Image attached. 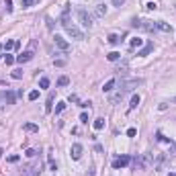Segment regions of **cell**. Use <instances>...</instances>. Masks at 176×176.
<instances>
[{
    "label": "cell",
    "instance_id": "f35d334b",
    "mask_svg": "<svg viewBox=\"0 0 176 176\" xmlns=\"http://www.w3.org/2000/svg\"><path fill=\"white\" fill-rule=\"evenodd\" d=\"M45 21H47V27H49V29H53V21H51V19H49V16H47V19H45Z\"/></svg>",
    "mask_w": 176,
    "mask_h": 176
},
{
    "label": "cell",
    "instance_id": "7c38bea8",
    "mask_svg": "<svg viewBox=\"0 0 176 176\" xmlns=\"http://www.w3.org/2000/svg\"><path fill=\"white\" fill-rule=\"evenodd\" d=\"M152 51H154V43H147L143 49L137 51V55H147V53H152Z\"/></svg>",
    "mask_w": 176,
    "mask_h": 176
},
{
    "label": "cell",
    "instance_id": "7a4b0ae2",
    "mask_svg": "<svg viewBox=\"0 0 176 176\" xmlns=\"http://www.w3.org/2000/svg\"><path fill=\"white\" fill-rule=\"evenodd\" d=\"M131 25L137 27V29H143V31H156V23H154V21H139V19H133Z\"/></svg>",
    "mask_w": 176,
    "mask_h": 176
},
{
    "label": "cell",
    "instance_id": "60d3db41",
    "mask_svg": "<svg viewBox=\"0 0 176 176\" xmlns=\"http://www.w3.org/2000/svg\"><path fill=\"white\" fill-rule=\"evenodd\" d=\"M168 176H176V174H168Z\"/></svg>",
    "mask_w": 176,
    "mask_h": 176
},
{
    "label": "cell",
    "instance_id": "e0dca14e",
    "mask_svg": "<svg viewBox=\"0 0 176 176\" xmlns=\"http://www.w3.org/2000/svg\"><path fill=\"white\" fill-rule=\"evenodd\" d=\"M139 100H141V98H139V94H135V96L131 98V102H129V111H133V109H137Z\"/></svg>",
    "mask_w": 176,
    "mask_h": 176
},
{
    "label": "cell",
    "instance_id": "603a6c76",
    "mask_svg": "<svg viewBox=\"0 0 176 176\" xmlns=\"http://www.w3.org/2000/svg\"><path fill=\"white\" fill-rule=\"evenodd\" d=\"M141 43H143V39H137V37H135V39H131V43H129V45H131V49H135V47H139Z\"/></svg>",
    "mask_w": 176,
    "mask_h": 176
},
{
    "label": "cell",
    "instance_id": "2e32d148",
    "mask_svg": "<svg viewBox=\"0 0 176 176\" xmlns=\"http://www.w3.org/2000/svg\"><path fill=\"white\" fill-rule=\"evenodd\" d=\"M115 84H117V80H115V78H113V80H109V82H107V84H104V86H102V90H104V92H111V90H113V88H115Z\"/></svg>",
    "mask_w": 176,
    "mask_h": 176
},
{
    "label": "cell",
    "instance_id": "3957f363",
    "mask_svg": "<svg viewBox=\"0 0 176 176\" xmlns=\"http://www.w3.org/2000/svg\"><path fill=\"white\" fill-rule=\"evenodd\" d=\"M78 19H80L82 27H86V29H90V27H92V16L88 14L84 8H78Z\"/></svg>",
    "mask_w": 176,
    "mask_h": 176
},
{
    "label": "cell",
    "instance_id": "d4e9b609",
    "mask_svg": "<svg viewBox=\"0 0 176 176\" xmlns=\"http://www.w3.org/2000/svg\"><path fill=\"white\" fill-rule=\"evenodd\" d=\"M68 82H70V80H68V76H62V78L57 80V86H66Z\"/></svg>",
    "mask_w": 176,
    "mask_h": 176
},
{
    "label": "cell",
    "instance_id": "9c48e42d",
    "mask_svg": "<svg viewBox=\"0 0 176 176\" xmlns=\"http://www.w3.org/2000/svg\"><path fill=\"white\" fill-rule=\"evenodd\" d=\"M156 29H160V31H164V33H170V31H172V27H170L168 23H164V21H158V23H156Z\"/></svg>",
    "mask_w": 176,
    "mask_h": 176
},
{
    "label": "cell",
    "instance_id": "d6a6232c",
    "mask_svg": "<svg viewBox=\"0 0 176 176\" xmlns=\"http://www.w3.org/2000/svg\"><path fill=\"white\" fill-rule=\"evenodd\" d=\"M125 4V0H113V6H117V8H121Z\"/></svg>",
    "mask_w": 176,
    "mask_h": 176
},
{
    "label": "cell",
    "instance_id": "6da1fadb",
    "mask_svg": "<svg viewBox=\"0 0 176 176\" xmlns=\"http://www.w3.org/2000/svg\"><path fill=\"white\" fill-rule=\"evenodd\" d=\"M59 21H62V25H64L66 33H68L72 39H84V33H82V31H80L72 21H70V10H68V8H64V14H62V19H59Z\"/></svg>",
    "mask_w": 176,
    "mask_h": 176
},
{
    "label": "cell",
    "instance_id": "d6986e66",
    "mask_svg": "<svg viewBox=\"0 0 176 176\" xmlns=\"http://www.w3.org/2000/svg\"><path fill=\"white\" fill-rule=\"evenodd\" d=\"M102 127H104V119H102V117H98V119H94V129H96V131H100Z\"/></svg>",
    "mask_w": 176,
    "mask_h": 176
},
{
    "label": "cell",
    "instance_id": "74e56055",
    "mask_svg": "<svg viewBox=\"0 0 176 176\" xmlns=\"http://www.w3.org/2000/svg\"><path fill=\"white\" fill-rule=\"evenodd\" d=\"M135 133H137V131H135L133 127H131V129H127V135H129V137H135Z\"/></svg>",
    "mask_w": 176,
    "mask_h": 176
},
{
    "label": "cell",
    "instance_id": "9a60e30c",
    "mask_svg": "<svg viewBox=\"0 0 176 176\" xmlns=\"http://www.w3.org/2000/svg\"><path fill=\"white\" fill-rule=\"evenodd\" d=\"M35 4H39V0H21V6H23V8H31V6H35Z\"/></svg>",
    "mask_w": 176,
    "mask_h": 176
},
{
    "label": "cell",
    "instance_id": "e575fe53",
    "mask_svg": "<svg viewBox=\"0 0 176 176\" xmlns=\"http://www.w3.org/2000/svg\"><path fill=\"white\" fill-rule=\"evenodd\" d=\"M80 121H82V123H88V115H86V113L80 115Z\"/></svg>",
    "mask_w": 176,
    "mask_h": 176
},
{
    "label": "cell",
    "instance_id": "8992f818",
    "mask_svg": "<svg viewBox=\"0 0 176 176\" xmlns=\"http://www.w3.org/2000/svg\"><path fill=\"white\" fill-rule=\"evenodd\" d=\"M53 43L57 45V47H59L62 51H68V49H70V43H68V41H66L64 37H59V35H55V37H53Z\"/></svg>",
    "mask_w": 176,
    "mask_h": 176
},
{
    "label": "cell",
    "instance_id": "836d02e7",
    "mask_svg": "<svg viewBox=\"0 0 176 176\" xmlns=\"http://www.w3.org/2000/svg\"><path fill=\"white\" fill-rule=\"evenodd\" d=\"M117 72H119V74H125V72H127V64H123V66H121Z\"/></svg>",
    "mask_w": 176,
    "mask_h": 176
},
{
    "label": "cell",
    "instance_id": "ab89813d",
    "mask_svg": "<svg viewBox=\"0 0 176 176\" xmlns=\"http://www.w3.org/2000/svg\"><path fill=\"white\" fill-rule=\"evenodd\" d=\"M2 154H4V152H2V147H0V158H2Z\"/></svg>",
    "mask_w": 176,
    "mask_h": 176
},
{
    "label": "cell",
    "instance_id": "5b68a950",
    "mask_svg": "<svg viewBox=\"0 0 176 176\" xmlns=\"http://www.w3.org/2000/svg\"><path fill=\"white\" fill-rule=\"evenodd\" d=\"M127 164H129V156H119V158H115V160H113V168H115V170L125 168Z\"/></svg>",
    "mask_w": 176,
    "mask_h": 176
},
{
    "label": "cell",
    "instance_id": "277c9868",
    "mask_svg": "<svg viewBox=\"0 0 176 176\" xmlns=\"http://www.w3.org/2000/svg\"><path fill=\"white\" fill-rule=\"evenodd\" d=\"M150 164H152V156L150 154H143L139 160H135V168H139V170H145Z\"/></svg>",
    "mask_w": 176,
    "mask_h": 176
},
{
    "label": "cell",
    "instance_id": "5bb4252c",
    "mask_svg": "<svg viewBox=\"0 0 176 176\" xmlns=\"http://www.w3.org/2000/svg\"><path fill=\"white\" fill-rule=\"evenodd\" d=\"M107 39H109V43H111V45H119V43H121V37H119V35H115V33H111Z\"/></svg>",
    "mask_w": 176,
    "mask_h": 176
},
{
    "label": "cell",
    "instance_id": "44dd1931",
    "mask_svg": "<svg viewBox=\"0 0 176 176\" xmlns=\"http://www.w3.org/2000/svg\"><path fill=\"white\" fill-rule=\"evenodd\" d=\"M14 62H16V57H12L10 53H6V55H4V64H6V66H12Z\"/></svg>",
    "mask_w": 176,
    "mask_h": 176
},
{
    "label": "cell",
    "instance_id": "b9f144b4",
    "mask_svg": "<svg viewBox=\"0 0 176 176\" xmlns=\"http://www.w3.org/2000/svg\"><path fill=\"white\" fill-rule=\"evenodd\" d=\"M0 84H2V80H0Z\"/></svg>",
    "mask_w": 176,
    "mask_h": 176
},
{
    "label": "cell",
    "instance_id": "cb8c5ba5",
    "mask_svg": "<svg viewBox=\"0 0 176 176\" xmlns=\"http://www.w3.org/2000/svg\"><path fill=\"white\" fill-rule=\"evenodd\" d=\"M39 98V90H31L29 92V100H37Z\"/></svg>",
    "mask_w": 176,
    "mask_h": 176
},
{
    "label": "cell",
    "instance_id": "4dcf8cb0",
    "mask_svg": "<svg viewBox=\"0 0 176 176\" xmlns=\"http://www.w3.org/2000/svg\"><path fill=\"white\" fill-rule=\"evenodd\" d=\"M53 64H55V66H57V68H62V66H66V64H68V62H66V59H55V62H53Z\"/></svg>",
    "mask_w": 176,
    "mask_h": 176
},
{
    "label": "cell",
    "instance_id": "7402d4cb",
    "mask_svg": "<svg viewBox=\"0 0 176 176\" xmlns=\"http://www.w3.org/2000/svg\"><path fill=\"white\" fill-rule=\"evenodd\" d=\"M145 8H147V10H156V8H158V2H156V0H150V2L145 4Z\"/></svg>",
    "mask_w": 176,
    "mask_h": 176
},
{
    "label": "cell",
    "instance_id": "484cf974",
    "mask_svg": "<svg viewBox=\"0 0 176 176\" xmlns=\"http://www.w3.org/2000/svg\"><path fill=\"white\" fill-rule=\"evenodd\" d=\"M25 156H27V158H35V156H37V152H35L33 147H29V150L25 152Z\"/></svg>",
    "mask_w": 176,
    "mask_h": 176
},
{
    "label": "cell",
    "instance_id": "8d00e7d4",
    "mask_svg": "<svg viewBox=\"0 0 176 176\" xmlns=\"http://www.w3.org/2000/svg\"><path fill=\"white\" fill-rule=\"evenodd\" d=\"M8 162H12V164H14V162H19V156H16V154H14V156H10V158H8Z\"/></svg>",
    "mask_w": 176,
    "mask_h": 176
},
{
    "label": "cell",
    "instance_id": "30bf717a",
    "mask_svg": "<svg viewBox=\"0 0 176 176\" xmlns=\"http://www.w3.org/2000/svg\"><path fill=\"white\" fill-rule=\"evenodd\" d=\"M53 100H55V94L51 92V94L47 96V104H45V113H51V111H53Z\"/></svg>",
    "mask_w": 176,
    "mask_h": 176
},
{
    "label": "cell",
    "instance_id": "52a82bcc",
    "mask_svg": "<svg viewBox=\"0 0 176 176\" xmlns=\"http://www.w3.org/2000/svg\"><path fill=\"white\" fill-rule=\"evenodd\" d=\"M33 59V51L29 49V51H23L21 55H16V62L19 64H27V62H31Z\"/></svg>",
    "mask_w": 176,
    "mask_h": 176
},
{
    "label": "cell",
    "instance_id": "ba28073f",
    "mask_svg": "<svg viewBox=\"0 0 176 176\" xmlns=\"http://www.w3.org/2000/svg\"><path fill=\"white\" fill-rule=\"evenodd\" d=\"M70 154H72L74 160H80V158H82V145H80V143H74L72 150H70Z\"/></svg>",
    "mask_w": 176,
    "mask_h": 176
},
{
    "label": "cell",
    "instance_id": "f1b7e54d",
    "mask_svg": "<svg viewBox=\"0 0 176 176\" xmlns=\"http://www.w3.org/2000/svg\"><path fill=\"white\" fill-rule=\"evenodd\" d=\"M66 109V102H57V107H55V113H62Z\"/></svg>",
    "mask_w": 176,
    "mask_h": 176
},
{
    "label": "cell",
    "instance_id": "83f0119b",
    "mask_svg": "<svg viewBox=\"0 0 176 176\" xmlns=\"http://www.w3.org/2000/svg\"><path fill=\"white\" fill-rule=\"evenodd\" d=\"M12 78H16V80L23 78V70H14V72H12Z\"/></svg>",
    "mask_w": 176,
    "mask_h": 176
},
{
    "label": "cell",
    "instance_id": "f546056e",
    "mask_svg": "<svg viewBox=\"0 0 176 176\" xmlns=\"http://www.w3.org/2000/svg\"><path fill=\"white\" fill-rule=\"evenodd\" d=\"M158 141H162V143H170V139H168V137H164L162 133H158Z\"/></svg>",
    "mask_w": 176,
    "mask_h": 176
},
{
    "label": "cell",
    "instance_id": "ac0fdd59",
    "mask_svg": "<svg viewBox=\"0 0 176 176\" xmlns=\"http://www.w3.org/2000/svg\"><path fill=\"white\" fill-rule=\"evenodd\" d=\"M94 12H96V16H104V14H107V6H104V4H98Z\"/></svg>",
    "mask_w": 176,
    "mask_h": 176
},
{
    "label": "cell",
    "instance_id": "4316f807",
    "mask_svg": "<svg viewBox=\"0 0 176 176\" xmlns=\"http://www.w3.org/2000/svg\"><path fill=\"white\" fill-rule=\"evenodd\" d=\"M39 86L41 88H49V78H41V80H39Z\"/></svg>",
    "mask_w": 176,
    "mask_h": 176
},
{
    "label": "cell",
    "instance_id": "ffe728a7",
    "mask_svg": "<svg viewBox=\"0 0 176 176\" xmlns=\"http://www.w3.org/2000/svg\"><path fill=\"white\" fill-rule=\"evenodd\" d=\"M107 57H109V62H117V59L121 57V53H119V51H111Z\"/></svg>",
    "mask_w": 176,
    "mask_h": 176
},
{
    "label": "cell",
    "instance_id": "d590c367",
    "mask_svg": "<svg viewBox=\"0 0 176 176\" xmlns=\"http://www.w3.org/2000/svg\"><path fill=\"white\" fill-rule=\"evenodd\" d=\"M68 100H70V102H78V96H76V94H70V98H68Z\"/></svg>",
    "mask_w": 176,
    "mask_h": 176
},
{
    "label": "cell",
    "instance_id": "4fadbf2b",
    "mask_svg": "<svg viewBox=\"0 0 176 176\" xmlns=\"http://www.w3.org/2000/svg\"><path fill=\"white\" fill-rule=\"evenodd\" d=\"M23 129H25V131H29V133H35V131H39V127H37L35 123H25V125H23Z\"/></svg>",
    "mask_w": 176,
    "mask_h": 176
},
{
    "label": "cell",
    "instance_id": "8fae6325",
    "mask_svg": "<svg viewBox=\"0 0 176 176\" xmlns=\"http://www.w3.org/2000/svg\"><path fill=\"white\" fill-rule=\"evenodd\" d=\"M4 98H6V102H8V104H14V100H16V94H14L12 90H6V92H4Z\"/></svg>",
    "mask_w": 176,
    "mask_h": 176
},
{
    "label": "cell",
    "instance_id": "1f68e13d",
    "mask_svg": "<svg viewBox=\"0 0 176 176\" xmlns=\"http://www.w3.org/2000/svg\"><path fill=\"white\" fill-rule=\"evenodd\" d=\"M4 6H6V10L10 12V10H12V0H4Z\"/></svg>",
    "mask_w": 176,
    "mask_h": 176
}]
</instances>
